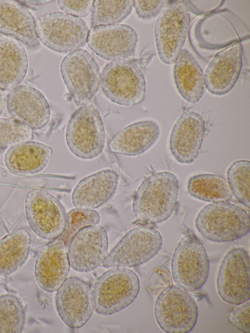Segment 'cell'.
<instances>
[{
    "mask_svg": "<svg viewBox=\"0 0 250 333\" xmlns=\"http://www.w3.org/2000/svg\"><path fill=\"white\" fill-rule=\"evenodd\" d=\"M55 305L59 316L67 326L81 328L94 310L90 285L78 277L67 278L57 290Z\"/></svg>",
    "mask_w": 250,
    "mask_h": 333,
    "instance_id": "15",
    "label": "cell"
},
{
    "mask_svg": "<svg viewBox=\"0 0 250 333\" xmlns=\"http://www.w3.org/2000/svg\"><path fill=\"white\" fill-rule=\"evenodd\" d=\"M190 22L183 0H167L156 21L154 35L158 54L167 64H174L183 49Z\"/></svg>",
    "mask_w": 250,
    "mask_h": 333,
    "instance_id": "7",
    "label": "cell"
},
{
    "mask_svg": "<svg viewBox=\"0 0 250 333\" xmlns=\"http://www.w3.org/2000/svg\"><path fill=\"white\" fill-rule=\"evenodd\" d=\"M167 2L166 0H135L133 6L140 18L150 19L160 14Z\"/></svg>",
    "mask_w": 250,
    "mask_h": 333,
    "instance_id": "37",
    "label": "cell"
},
{
    "mask_svg": "<svg viewBox=\"0 0 250 333\" xmlns=\"http://www.w3.org/2000/svg\"><path fill=\"white\" fill-rule=\"evenodd\" d=\"M52 149L38 142L28 141L9 147L4 155V164L10 171L19 174H33L42 171L48 163Z\"/></svg>",
    "mask_w": 250,
    "mask_h": 333,
    "instance_id": "24",
    "label": "cell"
},
{
    "mask_svg": "<svg viewBox=\"0 0 250 333\" xmlns=\"http://www.w3.org/2000/svg\"><path fill=\"white\" fill-rule=\"evenodd\" d=\"M172 285L171 273L164 266L156 268L150 275L147 282L148 289L153 295L159 294L164 289Z\"/></svg>",
    "mask_w": 250,
    "mask_h": 333,
    "instance_id": "34",
    "label": "cell"
},
{
    "mask_svg": "<svg viewBox=\"0 0 250 333\" xmlns=\"http://www.w3.org/2000/svg\"><path fill=\"white\" fill-rule=\"evenodd\" d=\"M67 248L71 268L80 272L92 271L103 263L107 255L106 230L99 225L84 227L73 236Z\"/></svg>",
    "mask_w": 250,
    "mask_h": 333,
    "instance_id": "16",
    "label": "cell"
},
{
    "mask_svg": "<svg viewBox=\"0 0 250 333\" xmlns=\"http://www.w3.org/2000/svg\"><path fill=\"white\" fill-rule=\"evenodd\" d=\"M7 96L5 90L0 87V115L6 103Z\"/></svg>",
    "mask_w": 250,
    "mask_h": 333,
    "instance_id": "39",
    "label": "cell"
},
{
    "mask_svg": "<svg viewBox=\"0 0 250 333\" xmlns=\"http://www.w3.org/2000/svg\"><path fill=\"white\" fill-rule=\"evenodd\" d=\"M187 189L194 198L212 203L228 202L233 194L226 179L213 174H199L191 177Z\"/></svg>",
    "mask_w": 250,
    "mask_h": 333,
    "instance_id": "28",
    "label": "cell"
},
{
    "mask_svg": "<svg viewBox=\"0 0 250 333\" xmlns=\"http://www.w3.org/2000/svg\"><path fill=\"white\" fill-rule=\"evenodd\" d=\"M34 16L18 0H0V33L12 37L29 49L40 45Z\"/></svg>",
    "mask_w": 250,
    "mask_h": 333,
    "instance_id": "22",
    "label": "cell"
},
{
    "mask_svg": "<svg viewBox=\"0 0 250 333\" xmlns=\"http://www.w3.org/2000/svg\"><path fill=\"white\" fill-rule=\"evenodd\" d=\"M242 66V46L236 41L218 52L204 73L205 87L212 94L221 96L236 83Z\"/></svg>",
    "mask_w": 250,
    "mask_h": 333,
    "instance_id": "20",
    "label": "cell"
},
{
    "mask_svg": "<svg viewBox=\"0 0 250 333\" xmlns=\"http://www.w3.org/2000/svg\"><path fill=\"white\" fill-rule=\"evenodd\" d=\"M250 299L239 307L230 311L228 318L229 322L237 330L244 333H250Z\"/></svg>",
    "mask_w": 250,
    "mask_h": 333,
    "instance_id": "35",
    "label": "cell"
},
{
    "mask_svg": "<svg viewBox=\"0 0 250 333\" xmlns=\"http://www.w3.org/2000/svg\"><path fill=\"white\" fill-rule=\"evenodd\" d=\"M163 238L151 226H140L130 229L106 255L105 268H132L142 265L161 250Z\"/></svg>",
    "mask_w": 250,
    "mask_h": 333,
    "instance_id": "10",
    "label": "cell"
},
{
    "mask_svg": "<svg viewBox=\"0 0 250 333\" xmlns=\"http://www.w3.org/2000/svg\"><path fill=\"white\" fill-rule=\"evenodd\" d=\"M206 130L202 116L193 111H185L175 122L169 139V149L179 163L190 164L199 154Z\"/></svg>",
    "mask_w": 250,
    "mask_h": 333,
    "instance_id": "18",
    "label": "cell"
},
{
    "mask_svg": "<svg viewBox=\"0 0 250 333\" xmlns=\"http://www.w3.org/2000/svg\"><path fill=\"white\" fill-rule=\"evenodd\" d=\"M6 108L15 121L33 130H40L49 123L50 108L44 95L36 88L21 84L10 90Z\"/></svg>",
    "mask_w": 250,
    "mask_h": 333,
    "instance_id": "17",
    "label": "cell"
},
{
    "mask_svg": "<svg viewBox=\"0 0 250 333\" xmlns=\"http://www.w3.org/2000/svg\"><path fill=\"white\" fill-rule=\"evenodd\" d=\"M171 267L173 279L181 289L193 291L204 285L209 273V261L195 234L190 233L182 238L173 254Z\"/></svg>",
    "mask_w": 250,
    "mask_h": 333,
    "instance_id": "8",
    "label": "cell"
},
{
    "mask_svg": "<svg viewBox=\"0 0 250 333\" xmlns=\"http://www.w3.org/2000/svg\"><path fill=\"white\" fill-rule=\"evenodd\" d=\"M174 67V78L177 90L187 102L195 104L205 91L204 73L194 56L183 49Z\"/></svg>",
    "mask_w": 250,
    "mask_h": 333,
    "instance_id": "26",
    "label": "cell"
},
{
    "mask_svg": "<svg viewBox=\"0 0 250 333\" xmlns=\"http://www.w3.org/2000/svg\"><path fill=\"white\" fill-rule=\"evenodd\" d=\"M38 40L49 49L59 53H67L83 47L89 28L81 18L63 12L47 13L35 21Z\"/></svg>",
    "mask_w": 250,
    "mask_h": 333,
    "instance_id": "5",
    "label": "cell"
},
{
    "mask_svg": "<svg viewBox=\"0 0 250 333\" xmlns=\"http://www.w3.org/2000/svg\"><path fill=\"white\" fill-rule=\"evenodd\" d=\"M28 67L27 54L16 39L0 36V87L11 90L24 79Z\"/></svg>",
    "mask_w": 250,
    "mask_h": 333,
    "instance_id": "25",
    "label": "cell"
},
{
    "mask_svg": "<svg viewBox=\"0 0 250 333\" xmlns=\"http://www.w3.org/2000/svg\"><path fill=\"white\" fill-rule=\"evenodd\" d=\"M179 188L177 178L169 171L158 172L146 178L133 198L135 223L150 226L167 220L175 208Z\"/></svg>",
    "mask_w": 250,
    "mask_h": 333,
    "instance_id": "1",
    "label": "cell"
},
{
    "mask_svg": "<svg viewBox=\"0 0 250 333\" xmlns=\"http://www.w3.org/2000/svg\"><path fill=\"white\" fill-rule=\"evenodd\" d=\"M57 2L59 8L64 13L80 18L87 16L90 13L94 0H59Z\"/></svg>",
    "mask_w": 250,
    "mask_h": 333,
    "instance_id": "36",
    "label": "cell"
},
{
    "mask_svg": "<svg viewBox=\"0 0 250 333\" xmlns=\"http://www.w3.org/2000/svg\"><path fill=\"white\" fill-rule=\"evenodd\" d=\"M100 85L107 98L119 105H137L145 97V76L135 60L113 61L107 63L101 73Z\"/></svg>",
    "mask_w": 250,
    "mask_h": 333,
    "instance_id": "4",
    "label": "cell"
},
{
    "mask_svg": "<svg viewBox=\"0 0 250 333\" xmlns=\"http://www.w3.org/2000/svg\"><path fill=\"white\" fill-rule=\"evenodd\" d=\"M101 221V215L95 209L75 208L66 214L65 229L60 237L67 247L73 236L82 229L98 225Z\"/></svg>",
    "mask_w": 250,
    "mask_h": 333,
    "instance_id": "32",
    "label": "cell"
},
{
    "mask_svg": "<svg viewBox=\"0 0 250 333\" xmlns=\"http://www.w3.org/2000/svg\"><path fill=\"white\" fill-rule=\"evenodd\" d=\"M228 184L237 200L248 208L250 207V162L241 160L233 162L227 172Z\"/></svg>",
    "mask_w": 250,
    "mask_h": 333,
    "instance_id": "31",
    "label": "cell"
},
{
    "mask_svg": "<svg viewBox=\"0 0 250 333\" xmlns=\"http://www.w3.org/2000/svg\"><path fill=\"white\" fill-rule=\"evenodd\" d=\"M159 327L167 333H187L195 326L198 317L195 301L187 291L171 285L159 293L154 308Z\"/></svg>",
    "mask_w": 250,
    "mask_h": 333,
    "instance_id": "11",
    "label": "cell"
},
{
    "mask_svg": "<svg viewBox=\"0 0 250 333\" xmlns=\"http://www.w3.org/2000/svg\"><path fill=\"white\" fill-rule=\"evenodd\" d=\"M196 227L207 239L232 242L250 232V216L240 207L228 202L212 203L199 212Z\"/></svg>",
    "mask_w": 250,
    "mask_h": 333,
    "instance_id": "2",
    "label": "cell"
},
{
    "mask_svg": "<svg viewBox=\"0 0 250 333\" xmlns=\"http://www.w3.org/2000/svg\"><path fill=\"white\" fill-rule=\"evenodd\" d=\"M86 42L93 52L106 60L131 59L136 54L138 36L128 25H100L89 30Z\"/></svg>",
    "mask_w": 250,
    "mask_h": 333,
    "instance_id": "14",
    "label": "cell"
},
{
    "mask_svg": "<svg viewBox=\"0 0 250 333\" xmlns=\"http://www.w3.org/2000/svg\"><path fill=\"white\" fill-rule=\"evenodd\" d=\"M20 3L26 6H33L41 5L50 2H52L53 0H18Z\"/></svg>",
    "mask_w": 250,
    "mask_h": 333,
    "instance_id": "38",
    "label": "cell"
},
{
    "mask_svg": "<svg viewBox=\"0 0 250 333\" xmlns=\"http://www.w3.org/2000/svg\"><path fill=\"white\" fill-rule=\"evenodd\" d=\"M31 244L30 234L24 229L15 230L0 240V275H10L23 267Z\"/></svg>",
    "mask_w": 250,
    "mask_h": 333,
    "instance_id": "27",
    "label": "cell"
},
{
    "mask_svg": "<svg viewBox=\"0 0 250 333\" xmlns=\"http://www.w3.org/2000/svg\"><path fill=\"white\" fill-rule=\"evenodd\" d=\"M133 7L132 0H94L91 26L119 24L129 16Z\"/></svg>",
    "mask_w": 250,
    "mask_h": 333,
    "instance_id": "29",
    "label": "cell"
},
{
    "mask_svg": "<svg viewBox=\"0 0 250 333\" xmlns=\"http://www.w3.org/2000/svg\"><path fill=\"white\" fill-rule=\"evenodd\" d=\"M33 130L13 119L0 118V149L19 143L31 141Z\"/></svg>",
    "mask_w": 250,
    "mask_h": 333,
    "instance_id": "33",
    "label": "cell"
},
{
    "mask_svg": "<svg viewBox=\"0 0 250 333\" xmlns=\"http://www.w3.org/2000/svg\"><path fill=\"white\" fill-rule=\"evenodd\" d=\"M250 256L241 247L230 249L224 256L218 270V293L224 301L240 305L250 299Z\"/></svg>",
    "mask_w": 250,
    "mask_h": 333,
    "instance_id": "13",
    "label": "cell"
},
{
    "mask_svg": "<svg viewBox=\"0 0 250 333\" xmlns=\"http://www.w3.org/2000/svg\"><path fill=\"white\" fill-rule=\"evenodd\" d=\"M139 290V279L134 271L127 268H111L95 282L92 291L94 310L101 315H112L131 304Z\"/></svg>",
    "mask_w": 250,
    "mask_h": 333,
    "instance_id": "3",
    "label": "cell"
},
{
    "mask_svg": "<svg viewBox=\"0 0 250 333\" xmlns=\"http://www.w3.org/2000/svg\"><path fill=\"white\" fill-rule=\"evenodd\" d=\"M160 133L159 125L153 120L136 122L118 132L109 141L108 147L114 153L127 156H137L153 146Z\"/></svg>",
    "mask_w": 250,
    "mask_h": 333,
    "instance_id": "23",
    "label": "cell"
},
{
    "mask_svg": "<svg viewBox=\"0 0 250 333\" xmlns=\"http://www.w3.org/2000/svg\"><path fill=\"white\" fill-rule=\"evenodd\" d=\"M27 221L32 231L40 237L53 240L64 231L66 214L60 201L47 191L34 188L25 199Z\"/></svg>",
    "mask_w": 250,
    "mask_h": 333,
    "instance_id": "12",
    "label": "cell"
},
{
    "mask_svg": "<svg viewBox=\"0 0 250 333\" xmlns=\"http://www.w3.org/2000/svg\"><path fill=\"white\" fill-rule=\"evenodd\" d=\"M26 319L21 300L11 294L0 295V333H21Z\"/></svg>",
    "mask_w": 250,
    "mask_h": 333,
    "instance_id": "30",
    "label": "cell"
},
{
    "mask_svg": "<svg viewBox=\"0 0 250 333\" xmlns=\"http://www.w3.org/2000/svg\"><path fill=\"white\" fill-rule=\"evenodd\" d=\"M119 181L114 170H101L82 179L71 195L75 208L94 209L104 205L114 196Z\"/></svg>",
    "mask_w": 250,
    "mask_h": 333,
    "instance_id": "21",
    "label": "cell"
},
{
    "mask_svg": "<svg viewBox=\"0 0 250 333\" xmlns=\"http://www.w3.org/2000/svg\"><path fill=\"white\" fill-rule=\"evenodd\" d=\"M67 247L60 237L51 240L38 253L34 276L40 288L47 292L57 291L67 278L69 271Z\"/></svg>",
    "mask_w": 250,
    "mask_h": 333,
    "instance_id": "19",
    "label": "cell"
},
{
    "mask_svg": "<svg viewBox=\"0 0 250 333\" xmlns=\"http://www.w3.org/2000/svg\"><path fill=\"white\" fill-rule=\"evenodd\" d=\"M60 71L75 104L79 106L88 104L101 82L100 68L94 56L84 49L74 50L62 59Z\"/></svg>",
    "mask_w": 250,
    "mask_h": 333,
    "instance_id": "9",
    "label": "cell"
},
{
    "mask_svg": "<svg viewBox=\"0 0 250 333\" xmlns=\"http://www.w3.org/2000/svg\"><path fill=\"white\" fill-rule=\"evenodd\" d=\"M106 133L100 114L92 104L81 106L72 115L65 132L71 152L83 159H92L103 152Z\"/></svg>",
    "mask_w": 250,
    "mask_h": 333,
    "instance_id": "6",
    "label": "cell"
}]
</instances>
